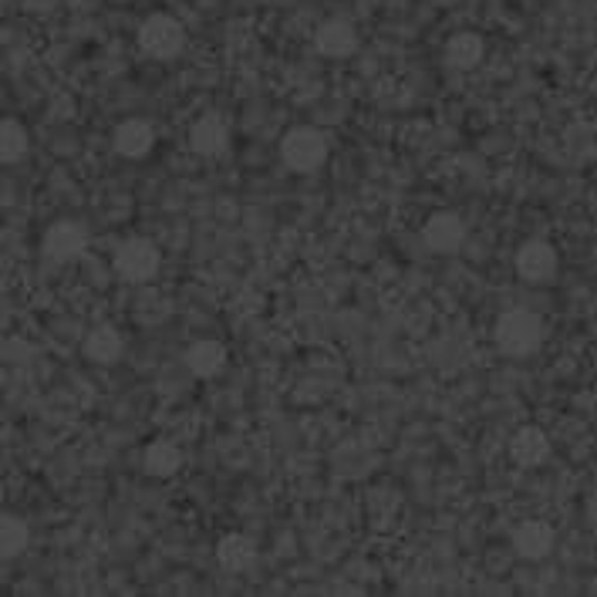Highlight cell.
I'll list each match as a JSON object with an SVG mask.
<instances>
[{
  "instance_id": "obj_14",
  "label": "cell",
  "mask_w": 597,
  "mask_h": 597,
  "mask_svg": "<svg viewBox=\"0 0 597 597\" xmlns=\"http://www.w3.org/2000/svg\"><path fill=\"white\" fill-rule=\"evenodd\" d=\"M487 55V41L476 31H459L446 41V65L456 71H472Z\"/></svg>"
},
{
  "instance_id": "obj_1",
  "label": "cell",
  "mask_w": 597,
  "mask_h": 597,
  "mask_svg": "<svg viewBox=\"0 0 597 597\" xmlns=\"http://www.w3.org/2000/svg\"><path fill=\"white\" fill-rule=\"evenodd\" d=\"M544 341V321L527 307H510L497 321V344L510 358H527Z\"/></svg>"
},
{
  "instance_id": "obj_11",
  "label": "cell",
  "mask_w": 597,
  "mask_h": 597,
  "mask_svg": "<svg viewBox=\"0 0 597 597\" xmlns=\"http://www.w3.org/2000/svg\"><path fill=\"white\" fill-rule=\"evenodd\" d=\"M189 146H193V153H199V156H206V159L223 156L226 146H229V129H226V123H223L219 115H203L199 123L193 126V133H189Z\"/></svg>"
},
{
  "instance_id": "obj_12",
  "label": "cell",
  "mask_w": 597,
  "mask_h": 597,
  "mask_svg": "<svg viewBox=\"0 0 597 597\" xmlns=\"http://www.w3.org/2000/svg\"><path fill=\"white\" fill-rule=\"evenodd\" d=\"M216 564L229 574H244L257 564V544L244 534H226L216 544Z\"/></svg>"
},
{
  "instance_id": "obj_18",
  "label": "cell",
  "mask_w": 597,
  "mask_h": 597,
  "mask_svg": "<svg viewBox=\"0 0 597 597\" xmlns=\"http://www.w3.org/2000/svg\"><path fill=\"white\" fill-rule=\"evenodd\" d=\"M28 523L21 517H4L0 520V554L4 560H14L28 550Z\"/></svg>"
},
{
  "instance_id": "obj_6",
  "label": "cell",
  "mask_w": 597,
  "mask_h": 597,
  "mask_svg": "<svg viewBox=\"0 0 597 597\" xmlns=\"http://www.w3.org/2000/svg\"><path fill=\"white\" fill-rule=\"evenodd\" d=\"M557 267H560V257L547 241H530L517 254V274L527 284H550L557 277Z\"/></svg>"
},
{
  "instance_id": "obj_10",
  "label": "cell",
  "mask_w": 597,
  "mask_h": 597,
  "mask_svg": "<svg viewBox=\"0 0 597 597\" xmlns=\"http://www.w3.org/2000/svg\"><path fill=\"white\" fill-rule=\"evenodd\" d=\"M153 146H156V133L143 118H129V123L115 129V153L123 159H143L153 153Z\"/></svg>"
},
{
  "instance_id": "obj_4",
  "label": "cell",
  "mask_w": 597,
  "mask_h": 597,
  "mask_svg": "<svg viewBox=\"0 0 597 597\" xmlns=\"http://www.w3.org/2000/svg\"><path fill=\"white\" fill-rule=\"evenodd\" d=\"M281 159L294 173H317L327 159V143L317 129H291L281 143Z\"/></svg>"
},
{
  "instance_id": "obj_16",
  "label": "cell",
  "mask_w": 597,
  "mask_h": 597,
  "mask_svg": "<svg viewBox=\"0 0 597 597\" xmlns=\"http://www.w3.org/2000/svg\"><path fill=\"white\" fill-rule=\"evenodd\" d=\"M226 365V348L219 341H193L186 348V369L196 379H213Z\"/></svg>"
},
{
  "instance_id": "obj_17",
  "label": "cell",
  "mask_w": 597,
  "mask_h": 597,
  "mask_svg": "<svg viewBox=\"0 0 597 597\" xmlns=\"http://www.w3.org/2000/svg\"><path fill=\"white\" fill-rule=\"evenodd\" d=\"M143 466L149 476H159V480H169V476H176L183 469V449L169 439H159L146 449L143 456Z\"/></svg>"
},
{
  "instance_id": "obj_19",
  "label": "cell",
  "mask_w": 597,
  "mask_h": 597,
  "mask_svg": "<svg viewBox=\"0 0 597 597\" xmlns=\"http://www.w3.org/2000/svg\"><path fill=\"white\" fill-rule=\"evenodd\" d=\"M28 153V133L14 118H4L0 123V159L4 163H18Z\"/></svg>"
},
{
  "instance_id": "obj_9",
  "label": "cell",
  "mask_w": 597,
  "mask_h": 597,
  "mask_svg": "<svg viewBox=\"0 0 597 597\" xmlns=\"http://www.w3.org/2000/svg\"><path fill=\"white\" fill-rule=\"evenodd\" d=\"M314 48L324 55V58H351L358 51V31L334 18V21H324L314 35Z\"/></svg>"
},
{
  "instance_id": "obj_7",
  "label": "cell",
  "mask_w": 597,
  "mask_h": 597,
  "mask_svg": "<svg viewBox=\"0 0 597 597\" xmlns=\"http://www.w3.org/2000/svg\"><path fill=\"white\" fill-rule=\"evenodd\" d=\"M422 241L435 254H456L466 241V223L459 213H435L422 226Z\"/></svg>"
},
{
  "instance_id": "obj_15",
  "label": "cell",
  "mask_w": 597,
  "mask_h": 597,
  "mask_svg": "<svg viewBox=\"0 0 597 597\" xmlns=\"http://www.w3.org/2000/svg\"><path fill=\"white\" fill-rule=\"evenodd\" d=\"M123 334H118L111 324H98L88 337H85V358L95 365H115L123 358Z\"/></svg>"
},
{
  "instance_id": "obj_5",
  "label": "cell",
  "mask_w": 597,
  "mask_h": 597,
  "mask_svg": "<svg viewBox=\"0 0 597 597\" xmlns=\"http://www.w3.org/2000/svg\"><path fill=\"white\" fill-rule=\"evenodd\" d=\"M85 247H88V233L75 219H61V223L48 226V233H45V257L55 261V264L81 257Z\"/></svg>"
},
{
  "instance_id": "obj_3",
  "label": "cell",
  "mask_w": 597,
  "mask_h": 597,
  "mask_svg": "<svg viewBox=\"0 0 597 597\" xmlns=\"http://www.w3.org/2000/svg\"><path fill=\"white\" fill-rule=\"evenodd\" d=\"M183 45H186V31H183V25H179L176 18H169V14H153V18H146L143 28H139V48H143L149 58H156V61L176 58V55L183 51Z\"/></svg>"
},
{
  "instance_id": "obj_13",
  "label": "cell",
  "mask_w": 597,
  "mask_h": 597,
  "mask_svg": "<svg viewBox=\"0 0 597 597\" xmlns=\"http://www.w3.org/2000/svg\"><path fill=\"white\" fill-rule=\"evenodd\" d=\"M513 550L523 560H544L554 550V527L544 520H527L513 534Z\"/></svg>"
},
{
  "instance_id": "obj_8",
  "label": "cell",
  "mask_w": 597,
  "mask_h": 597,
  "mask_svg": "<svg viewBox=\"0 0 597 597\" xmlns=\"http://www.w3.org/2000/svg\"><path fill=\"white\" fill-rule=\"evenodd\" d=\"M547 456H550V439H547L544 429L523 425V429L513 432V439H510V459L520 469H537V466L547 462Z\"/></svg>"
},
{
  "instance_id": "obj_2",
  "label": "cell",
  "mask_w": 597,
  "mask_h": 597,
  "mask_svg": "<svg viewBox=\"0 0 597 597\" xmlns=\"http://www.w3.org/2000/svg\"><path fill=\"white\" fill-rule=\"evenodd\" d=\"M163 267V257L156 251L153 241H143V236H133L123 247L115 251V274L126 284H149Z\"/></svg>"
}]
</instances>
